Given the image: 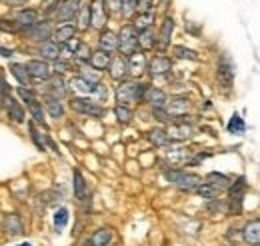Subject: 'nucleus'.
I'll return each mask as SVG.
<instances>
[{
  "label": "nucleus",
  "mask_w": 260,
  "mask_h": 246,
  "mask_svg": "<svg viewBox=\"0 0 260 246\" xmlns=\"http://www.w3.org/2000/svg\"><path fill=\"white\" fill-rule=\"evenodd\" d=\"M164 178L168 182L180 188V190H186V192H192L198 186L202 184V176H198L194 172H186V170H180V168H170V170H164Z\"/></svg>",
  "instance_id": "nucleus-1"
},
{
  "label": "nucleus",
  "mask_w": 260,
  "mask_h": 246,
  "mask_svg": "<svg viewBox=\"0 0 260 246\" xmlns=\"http://www.w3.org/2000/svg\"><path fill=\"white\" fill-rule=\"evenodd\" d=\"M148 84H142V82H122L118 88H116V102L120 106H128L134 102H140L142 100V94L146 90Z\"/></svg>",
  "instance_id": "nucleus-2"
},
{
  "label": "nucleus",
  "mask_w": 260,
  "mask_h": 246,
  "mask_svg": "<svg viewBox=\"0 0 260 246\" xmlns=\"http://www.w3.org/2000/svg\"><path fill=\"white\" fill-rule=\"evenodd\" d=\"M116 48L126 56L138 50V32L132 24H124L116 34Z\"/></svg>",
  "instance_id": "nucleus-3"
},
{
  "label": "nucleus",
  "mask_w": 260,
  "mask_h": 246,
  "mask_svg": "<svg viewBox=\"0 0 260 246\" xmlns=\"http://www.w3.org/2000/svg\"><path fill=\"white\" fill-rule=\"evenodd\" d=\"M70 108L78 114H86V116H92V118H102L106 114V108L100 106L94 100H90V98H72Z\"/></svg>",
  "instance_id": "nucleus-4"
},
{
  "label": "nucleus",
  "mask_w": 260,
  "mask_h": 246,
  "mask_svg": "<svg viewBox=\"0 0 260 246\" xmlns=\"http://www.w3.org/2000/svg\"><path fill=\"white\" fill-rule=\"evenodd\" d=\"M228 188H230L228 208H230L232 214H240L242 212V204H244V194H246V180H244V176H240L234 184H230Z\"/></svg>",
  "instance_id": "nucleus-5"
},
{
  "label": "nucleus",
  "mask_w": 260,
  "mask_h": 246,
  "mask_svg": "<svg viewBox=\"0 0 260 246\" xmlns=\"http://www.w3.org/2000/svg\"><path fill=\"white\" fill-rule=\"evenodd\" d=\"M216 76H218V82L222 84L224 90H228L232 86V82H234V62L230 60L228 54H222V58L218 60Z\"/></svg>",
  "instance_id": "nucleus-6"
},
{
  "label": "nucleus",
  "mask_w": 260,
  "mask_h": 246,
  "mask_svg": "<svg viewBox=\"0 0 260 246\" xmlns=\"http://www.w3.org/2000/svg\"><path fill=\"white\" fill-rule=\"evenodd\" d=\"M24 68H26L28 76L34 78V80H48V78L52 76V70H50L48 62L42 60V58H32V60H28L24 64Z\"/></svg>",
  "instance_id": "nucleus-7"
},
{
  "label": "nucleus",
  "mask_w": 260,
  "mask_h": 246,
  "mask_svg": "<svg viewBox=\"0 0 260 246\" xmlns=\"http://www.w3.org/2000/svg\"><path fill=\"white\" fill-rule=\"evenodd\" d=\"M2 230H4L10 238L20 236V234L24 232V222H22V218L16 214V212H8V214L2 216Z\"/></svg>",
  "instance_id": "nucleus-8"
},
{
  "label": "nucleus",
  "mask_w": 260,
  "mask_h": 246,
  "mask_svg": "<svg viewBox=\"0 0 260 246\" xmlns=\"http://www.w3.org/2000/svg\"><path fill=\"white\" fill-rule=\"evenodd\" d=\"M190 108V100L186 96H174L170 100H166L164 104V110L168 112L170 118H176V116H184Z\"/></svg>",
  "instance_id": "nucleus-9"
},
{
  "label": "nucleus",
  "mask_w": 260,
  "mask_h": 246,
  "mask_svg": "<svg viewBox=\"0 0 260 246\" xmlns=\"http://www.w3.org/2000/svg\"><path fill=\"white\" fill-rule=\"evenodd\" d=\"M88 12H90V26L102 30L106 24V0H92Z\"/></svg>",
  "instance_id": "nucleus-10"
},
{
  "label": "nucleus",
  "mask_w": 260,
  "mask_h": 246,
  "mask_svg": "<svg viewBox=\"0 0 260 246\" xmlns=\"http://www.w3.org/2000/svg\"><path fill=\"white\" fill-rule=\"evenodd\" d=\"M22 32H24L30 40H36V42H46V40H50V36H52V28H50V24H48L46 20L36 22L30 28H26V30H22Z\"/></svg>",
  "instance_id": "nucleus-11"
},
{
  "label": "nucleus",
  "mask_w": 260,
  "mask_h": 246,
  "mask_svg": "<svg viewBox=\"0 0 260 246\" xmlns=\"http://www.w3.org/2000/svg\"><path fill=\"white\" fill-rule=\"evenodd\" d=\"M82 2L80 0H64L62 6H58V12H56V20L60 22H70L76 18L78 10H80Z\"/></svg>",
  "instance_id": "nucleus-12"
},
{
  "label": "nucleus",
  "mask_w": 260,
  "mask_h": 246,
  "mask_svg": "<svg viewBox=\"0 0 260 246\" xmlns=\"http://www.w3.org/2000/svg\"><path fill=\"white\" fill-rule=\"evenodd\" d=\"M108 70H110V76L114 80H124L128 76V60L126 56H114L110 58V64H108Z\"/></svg>",
  "instance_id": "nucleus-13"
},
{
  "label": "nucleus",
  "mask_w": 260,
  "mask_h": 246,
  "mask_svg": "<svg viewBox=\"0 0 260 246\" xmlns=\"http://www.w3.org/2000/svg\"><path fill=\"white\" fill-rule=\"evenodd\" d=\"M72 188H74V198L78 202H84L88 198V184H86V180L78 168L72 170Z\"/></svg>",
  "instance_id": "nucleus-14"
},
{
  "label": "nucleus",
  "mask_w": 260,
  "mask_h": 246,
  "mask_svg": "<svg viewBox=\"0 0 260 246\" xmlns=\"http://www.w3.org/2000/svg\"><path fill=\"white\" fill-rule=\"evenodd\" d=\"M142 100H144L146 104H150L152 108H164L168 96H166L160 88H156V86H146V90L142 94Z\"/></svg>",
  "instance_id": "nucleus-15"
},
{
  "label": "nucleus",
  "mask_w": 260,
  "mask_h": 246,
  "mask_svg": "<svg viewBox=\"0 0 260 246\" xmlns=\"http://www.w3.org/2000/svg\"><path fill=\"white\" fill-rule=\"evenodd\" d=\"M38 54L42 56V60H58L62 54V46L54 40H46V42H40Z\"/></svg>",
  "instance_id": "nucleus-16"
},
{
  "label": "nucleus",
  "mask_w": 260,
  "mask_h": 246,
  "mask_svg": "<svg viewBox=\"0 0 260 246\" xmlns=\"http://www.w3.org/2000/svg\"><path fill=\"white\" fill-rule=\"evenodd\" d=\"M48 96L50 98H56V100H62L68 93V88H66V82L64 78L60 76V74H56V76H50L48 78Z\"/></svg>",
  "instance_id": "nucleus-17"
},
{
  "label": "nucleus",
  "mask_w": 260,
  "mask_h": 246,
  "mask_svg": "<svg viewBox=\"0 0 260 246\" xmlns=\"http://www.w3.org/2000/svg\"><path fill=\"white\" fill-rule=\"evenodd\" d=\"M242 240L250 246H258L260 244V220L254 218L252 222H248L242 230Z\"/></svg>",
  "instance_id": "nucleus-18"
},
{
  "label": "nucleus",
  "mask_w": 260,
  "mask_h": 246,
  "mask_svg": "<svg viewBox=\"0 0 260 246\" xmlns=\"http://www.w3.org/2000/svg\"><path fill=\"white\" fill-rule=\"evenodd\" d=\"M14 22H16L22 30H26V28H30L32 24L38 22V12H36L34 8H22V10H18Z\"/></svg>",
  "instance_id": "nucleus-19"
},
{
  "label": "nucleus",
  "mask_w": 260,
  "mask_h": 246,
  "mask_svg": "<svg viewBox=\"0 0 260 246\" xmlns=\"http://www.w3.org/2000/svg\"><path fill=\"white\" fill-rule=\"evenodd\" d=\"M110 240H112V230L110 228H98L86 238L84 246H106L110 244Z\"/></svg>",
  "instance_id": "nucleus-20"
},
{
  "label": "nucleus",
  "mask_w": 260,
  "mask_h": 246,
  "mask_svg": "<svg viewBox=\"0 0 260 246\" xmlns=\"http://www.w3.org/2000/svg\"><path fill=\"white\" fill-rule=\"evenodd\" d=\"M126 60H128V74L140 76V74L146 70V56H144L140 50L132 52V54H130Z\"/></svg>",
  "instance_id": "nucleus-21"
},
{
  "label": "nucleus",
  "mask_w": 260,
  "mask_h": 246,
  "mask_svg": "<svg viewBox=\"0 0 260 246\" xmlns=\"http://www.w3.org/2000/svg\"><path fill=\"white\" fill-rule=\"evenodd\" d=\"M190 134H192V128L188 126L186 122L182 124H172L168 130H166V136H168V140L172 142V140H186V138H190Z\"/></svg>",
  "instance_id": "nucleus-22"
},
{
  "label": "nucleus",
  "mask_w": 260,
  "mask_h": 246,
  "mask_svg": "<svg viewBox=\"0 0 260 246\" xmlns=\"http://www.w3.org/2000/svg\"><path fill=\"white\" fill-rule=\"evenodd\" d=\"M170 68H172V62L168 56H154L148 64V72L152 76H162L166 72H170Z\"/></svg>",
  "instance_id": "nucleus-23"
},
{
  "label": "nucleus",
  "mask_w": 260,
  "mask_h": 246,
  "mask_svg": "<svg viewBox=\"0 0 260 246\" xmlns=\"http://www.w3.org/2000/svg\"><path fill=\"white\" fill-rule=\"evenodd\" d=\"M172 32H174V18H172V16H166L162 22V28H160V34L156 36V44H158L160 48H166V46L170 44Z\"/></svg>",
  "instance_id": "nucleus-24"
},
{
  "label": "nucleus",
  "mask_w": 260,
  "mask_h": 246,
  "mask_svg": "<svg viewBox=\"0 0 260 246\" xmlns=\"http://www.w3.org/2000/svg\"><path fill=\"white\" fill-rule=\"evenodd\" d=\"M110 58H112V54H110V52L96 50V52H92V54H90L88 64H90V68H92V70H106V68H108V64H110Z\"/></svg>",
  "instance_id": "nucleus-25"
},
{
  "label": "nucleus",
  "mask_w": 260,
  "mask_h": 246,
  "mask_svg": "<svg viewBox=\"0 0 260 246\" xmlns=\"http://www.w3.org/2000/svg\"><path fill=\"white\" fill-rule=\"evenodd\" d=\"M156 46V36L152 28H146V30L138 32V50L144 52V50H152Z\"/></svg>",
  "instance_id": "nucleus-26"
},
{
  "label": "nucleus",
  "mask_w": 260,
  "mask_h": 246,
  "mask_svg": "<svg viewBox=\"0 0 260 246\" xmlns=\"http://www.w3.org/2000/svg\"><path fill=\"white\" fill-rule=\"evenodd\" d=\"M98 84V82H96ZM96 84L94 82H88V80H84L82 76H74L72 80H70V86H72V90L74 93H80V94H94L96 90Z\"/></svg>",
  "instance_id": "nucleus-27"
},
{
  "label": "nucleus",
  "mask_w": 260,
  "mask_h": 246,
  "mask_svg": "<svg viewBox=\"0 0 260 246\" xmlns=\"http://www.w3.org/2000/svg\"><path fill=\"white\" fill-rule=\"evenodd\" d=\"M6 110H8V118H10L12 122H16V124L24 122V108H22L20 102H16L12 96H10L8 104H6Z\"/></svg>",
  "instance_id": "nucleus-28"
},
{
  "label": "nucleus",
  "mask_w": 260,
  "mask_h": 246,
  "mask_svg": "<svg viewBox=\"0 0 260 246\" xmlns=\"http://www.w3.org/2000/svg\"><path fill=\"white\" fill-rule=\"evenodd\" d=\"M206 184H212L214 188H218L222 192V190H226L228 186L232 184V180L222 172H208L206 174Z\"/></svg>",
  "instance_id": "nucleus-29"
},
{
  "label": "nucleus",
  "mask_w": 260,
  "mask_h": 246,
  "mask_svg": "<svg viewBox=\"0 0 260 246\" xmlns=\"http://www.w3.org/2000/svg\"><path fill=\"white\" fill-rule=\"evenodd\" d=\"M98 44H100V50L114 52L116 50V34L112 30H102L100 32V38H98Z\"/></svg>",
  "instance_id": "nucleus-30"
},
{
  "label": "nucleus",
  "mask_w": 260,
  "mask_h": 246,
  "mask_svg": "<svg viewBox=\"0 0 260 246\" xmlns=\"http://www.w3.org/2000/svg\"><path fill=\"white\" fill-rule=\"evenodd\" d=\"M74 34H76V24H72V22H66L62 26H58L56 30H54V42H68L70 38H74Z\"/></svg>",
  "instance_id": "nucleus-31"
},
{
  "label": "nucleus",
  "mask_w": 260,
  "mask_h": 246,
  "mask_svg": "<svg viewBox=\"0 0 260 246\" xmlns=\"http://www.w3.org/2000/svg\"><path fill=\"white\" fill-rule=\"evenodd\" d=\"M10 74H12V76L22 84V86L30 88V76H28V72H26L24 64H16V62H12V64H10Z\"/></svg>",
  "instance_id": "nucleus-32"
},
{
  "label": "nucleus",
  "mask_w": 260,
  "mask_h": 246,
  "mask_svg": "<svg viewBox=\"0 0 260 246\" xmlns=\"http://www.w3.org/2000/svg\"><path fill=\"white\" fill-rule=\"evenodd\" d=\"M44 106H46V110H48V114H50L52 118H62V116H64V106H62V102H60V100L46 96Z\"/></svg>",
  "instance_id": "nucleus-33"
},
{
  "label": "nucleus",
  "mask_w": 260,
  "mask_h": 246,
  "mask_svg": "<svg viewBox=\"0 0 260 246\" xmlns=\"http://www.w3.org/2000/svg\"><path fill=\"white\" fill-rule=\"evenodd\" d=\"M152 22H154V12L150 10V12H140L138 16H136V20H134V28H136V32L140 30H146V28H150L152 26Z\"/></svg>",
  "instance_id": "nucleus-34"
},
{
  "label": "nucleus",
  "mask_w": 260,
  "mask_h": 246,
  "mask_svg": "<svg viewBox=\"0 0 260 246\" xmlns=\"http://www.w3.org/2000/svg\"><path fill=\"white\" fill-rule=\"evenodd\" d=\"M28 106V110H30V116L34 118V122L40 124V126H44L46 128V120H44V110H42V102H38V98L32 100L30 104H26Z\"/></svg>",
  "instance_id": "nucleus-35"
},
{
  "label": "nucleus",
  "mask_w": 260,
  "mask_h": 246,
  "mask_svg": "<svg viewBox=\"0 0 260 246\" xmlns=\"http://www.w3.org/2000/svg\"><path fill=\"white\" fill-rule=\"evenodd\" d=\"M196 192H198V196H202L204 200H216V198L220 196V190H218V188H214L212 184H206V182H202V184L198 186Z\"/></svg>",
  "instance_id": "nucleus-36"
},
{
  "label": "nucleus",
  "mask_w": 260,
  "mask_h": 246,
  "mask_svg": "<svg viewBox=\"0 0 260 246\" xmlns=\"http://www.w3.org/2000/svg\"><path fill=\"white\" fill-rule=\"evenodd\" d=\"M226 130L230 134H244L246 132V124H244V120L238 114H232V118L226 124Z\"/></svg>",
  "instance_id": "nucleus-37"
},
{
  "label": "nucleus",
  "mask_w": 260,
  "mask_h": 246,
  "mask_svg": "<svg viewBox=\"0 0 260 246\" xmlns=\"http://www.w3.org/2000/svg\"><path fill=\"white\" fill-rule=\"evenodd\" d=\"M166 158L170 160V164L178 166V164H182L184 160H188V152H186L184 148H170V150H166Z\"/></svg>",
  "instance_id": "nucleus-38"
},
{
  "label": "nucleus",
  "mask_w": 260,
  "mask_h": 246,
  "mask_svg": "<svg viewBox=\"0 0 260 246\" xmlns=\"http://www.w3.org/2000/svg\"><path fill=\"white\" fill-rule=\"evenodd\" d=\"M148 140H150L154 146H166V144L170 142L168 136H166V130H162V128L150 130V132H148Z\"/></svg>",
  "instance_id": "nucleus-39"
},
{
  "label": "nucleus",
  "mask_w": 260,
  "mask_h": 246,
  "mask_svg": "<svg viewBox=\"0 0 260 246\" xmlns=\"http://www.w3.org/2000/svg\"><path fill=\"white\" fill-rule=\"evenodd\" d=\"M68 218H70V212H68V208H64V206L54 212V228H56V232H60L62 228H66Z\"/></svg>",
  "instance_id": "nucleus-40"
},
{
  "label": "nucleus",
  "mask_w": 260,
  "mask_h": 246,
  "mask_svg": "<svg viewBox=\"0 0 260 246\" xmlns=\"http://www.w3.org/2000/svg\"><path fill=\"white\" fill-rule=\"evenodd\" d=\"M78 26L76 28H80V30H88L90 28V12H88V6H80V10H78Z\"/></svg>",
  "instance_id": "nucleus-41"
},
{
  "label": "nucleus",
  "mask_w": 260,
  "mask_h": 246,
  "mask_svg": "<svg viewBox=\"0 0 260 246\" xmlns=\"http://www.w3.org/2000/svg\"><path fill=\"white\" fill-rule=\"evenodd\" d=\"M114 114H116V120L120 124H128L130 120H132V110H130L128 106L116 104V106H114Z\"/></svg>",
  "instance_id": "nucleus-42"
},
{
  "label": "nucleus",
  "mask_w": 260,
  "mask_h": 246,
  "mask_svg": "<svg viewBox=\"0 0 260 246\" xmlns=\"http://www.w3.org/2000/svg\"><path fill=\"white\" fill-rule=\"evenodd\" d=\"M174 54L176 58H182V60H198V54H196L192 48H186V46H174Z\"/></svg>",
  "instance_id": "nucleus-43"
},
{
  "label": "nucleus",
  "mask_w": 260,
  "mask_h": 246,
  "mask_svg": "<svg viewBox=\"0 0 260 246\" xmlns=\"http://www.w3.org/2000/svg\"><path fill=\"white\" fill-rule=\"evenodd\" d=\"M90 54H92V52H90V46H88V44H84V42H80L72 56H74V60L76 62H88Z\"/></svg>",
  "instance_id": "nucleus-44"
},
{
  "label": "nucleus",
  "mask_w": 260,
  "mask_h": 246,
  "mask_svg": "<svg viewBox=\"0 0 260 246\" xmlns=\"http://www.w3.org/2000/svg\"><path fill=\"white\" fill-rule=\"evenodd\" d=\"M136 2H138V0H120V2H118V4H120L118 10L122 12L124 18H130V16L136 12Z\"/></svg>",
  "instance_id": "nucleus-45"
},
{
  "label": "nucleus",
  "mask_w": 260,
  "mask_h": 246,
  "mask_svg": "<svg viewBox=\"0 0 260 246\" xmlns=\"http://www.w3.org/2000/svg\"><path fill=\"white\" fill-rule=\"evenodd\" d=\"M28 130H30V138L34 140L36 148H38V150H46V142H44V138L40 136V132L34 128V122H28Z\"/></svg>",
  "instance_id": "nucleus-46"
},
{
  "label": "nucleus",
  "mask_w": 260,
  "mask_h": 246,
  "mask_svg": "<svg viewBox=\"0 0 260 246\" xmlns=\"http://www.w3.org/2000/svg\"><path fill=\"white\" fill-rule=\"evenodd\" d=\"M0 30L16 34V32H22V28H20V26H18L14 20H2V18H0Z\"/></svg>",
  "instance_id": "nucleus-47"
},
{
  "label": "nucleus",
  "mask_w": 260,
  "mask_h": 246,
  "mask_svg": "<svg viewBox=\"0 0 260 246\" xmlns=\"http://www.w3.org/2000/svg\"><path fill=\"white\" fill-rule=\"evenodd\" d=\"M18 96L22 98V102H26V104H30L32 100H36V94H34L32 88H26V86H20L18 88Z\"/></svg>",
  "instance_id": "nucleus-48"
},
{
  "label": "nucleus",
  "mask_w": 260,
  "mask_h": 246,
  "mask_svg": "<svg viewBox=\"0 0 260 246\" xmlns=\"http://www.w3.org/2000/svg\"><path fill=\"white\" fill-rule=\"evenodd\" d=\"M152 114H154V118H158L160 122H170V120H172L164 108H152Z\"/></svg>",
  "instance_id": "nucleus-49"
},
{
  "label": "nucleus",
  "mask_w": 260,
  "mask_h": 246,
  "mask_svg": "<svg viewBox=\"0 0 260 246\" xmlns=\"http://www.w3.org/2000/svg\"><path fill=\"white\" fill-rule=\"evenodd\" d=\"M136 10H138V14L140 12H150L152 10V0H138L136 2Z\"/></svg>",
  "instance_id": "nucleus-50"
},
{
  "label": "nucleus",
  "mask_w": 260,
  "mask_h": 246,
  "mask_svg": "<svg viewBox=\"0 0 260 246\" xmlns=\"http://www.w3.org/2000/svg\"><path fill=\"white\" fill-rule=\"evenodd\" d=\"M70 68H72V64H70V62L60 60V58H58V60H54V70H56V74H58V72H66V70H70Z\"/></svg>",
  "instance_id": "nucleus-51"
},
{
  "label": "nucleus",
  "mask_w": 260,
  "mask_h": 246,
  "mask_svg": "<svg viewBox=\"0 0 260 246\" xmlns=\"http://www.w3.org/2000/svg\"><path fill=\"white\" fill-rule=\"evenodd\" d=\"M64 44H66V50H70V52L74 54V50L78 48V44H80V42H78L76 38H70V40H68V42H64Z\"/></svg>",
  "instance_id": "nucleus-52"
},
{
  "label": "nucleus",
  "mask_w": 260,
  "mask_h": 246,
  "mask_svg": "<svg viewBox=\"0 0 260 246\" xmlns=\"http://www.w3.org/2000/svg\"><path fill=\"white\" fill-rule=\"evenodd\" d=\"M14 54V50L12 48H4V46H0V56H4V58H10Z\"/></svg>",
  "instance_id": "nucleus-53"
},
{
  "label": "nucleus",
  "mask_w": 260,
  "mask_h": 246,
  "mask_svg": "<svg viewBox=\"0 0 260 246\" xmlns=\"http://www.w3.org/2000/svg\"><path fill=\"white\" fill-rule=\"evenodd\" d=\"M4 4H8V6L16 8V6H22V4H26V0H4Z\"/></svg>",
  "instance_id": "nucleus-54"
},
{
  "label": "nucleus",
  "mask_w": 260,
  "mask_h": 246,
  "mask_svg": "<svg viewBox=\"0 0 260 246\" xmlns=\"http://www.w3.org/2000/svg\"><path fill=\"white\" fill-rule=\"evenodd\" d=\"M18 246H32L30 242H22V244H18Z\"/></svg>",
  "instance_id": "nucleus-55"
}]
</instances>
